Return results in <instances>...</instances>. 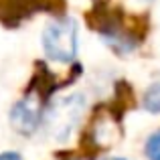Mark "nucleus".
<instances>
[{
    "label": "nucleus",
    "mask_w": 160,
    "mask_h": 160,
    "mask_svg": "<svg viewBox=\"0 0 160 160\" xmlns=\"http://www.w3.org/2000/svg\"><path fill=\"white\" fill-rule=\"evenodd\" d=\"M77 20L71 16H61V18L47 22L41 35L45 57L49 61L65 63V65L73 63L77 57Z\"/></svg>",
    "instance_id": "1"
},
{
    "label": "nucleus",
    "mask_w": 160,
    "mask_h": 160,
    "mask_svg": "<svg viewBox=\"0 0 160 160\" xmlns=\"http://www.w3.org/2000/svg\"><path fill=\"white\" fill-rule=\"evenodd\" d=\"M85 108V99L83 95H67L57 102H53L51 106L43 112V120L41 126L47 132L49 138H53L55 142H65L71 136V132L75 130L79 118Z\"/></svg>",
    "instance_id": "2"
},
{
    "label": "nucleus",
    "mask_w": 160,
    "mask_h": 160,
    "mask_svg": "<svg viewBox=\"0 0 160 160\" xmlns=\"http://www.w3.org/2000/svg\"><path fill=\"white\" fill-rule=\"evenodd\" d=\"M43 95L41 91L31 89L27 91L22 99L12 106L10 109V126L22 136H31L41 128V120H43Z\"/></svg>",
    "instance_id": "3"
},
{
    "label": "nucleus",
    "mask_w": 160,
    "mask_h": 160,
    "mask_svg": "<svg viewBox=\"0 0 160 160\" xmlns=\"http://www.w3.org/2000/svg\"><path fill=\"white\" fill-rule=\"evenodd\" d=\"M91 136L98 146H109L120 138V128L109 118V113H99L91 124Z\"/></svg>",
    "instance_id": "4"
},
{
    "label": "nucleus",
    "mask_w": 160,
    "mask_h": 160,
    "mask_svg": "<svg viewBox=\"0 0 160 160\" xmlns=\"http://www.w3.org/2000/svg\"><path fill=\"white\" fill-rule=\"evenodd\" d=\"M142 106H144V109L148 113H160V81L152 83V85L144 91Z\"/></svg>",
    "instance_id": "5"
},
{
    "label": "nucleus",
    "mask_w": 160,
    "mask_h": 160,
    "mask_svg": "<svg viewBox=\"0 0 160 160\" xmlns=\"http://www.w3.org/2000/svg\"><path fill=\"white\" fill-rule=\"evenodd\" d=\"M144 154L148 160H160V130L152 132L146 140V146H144Z\"/></svg>",
    "instance_id": "6"
},
{
    "label": "nucleus",
    "mask_w": 160,
    "mask_h": 160,
    "mask_svg": "<svg viewBox=\"0 0 160 160\" xmlns=\"http://www.w3.org/2000/svg\"><path fill=\"white\" fill-rule=\"evenodd\" d=\"M0 160H22V158H20V154H16V152H2L0 154Z\"/></svg>",
    "instance_id": "7"
},
{
    "label": "nucleus",
    "mask_w": 160,
    "mask_h": 160,
    "mask_svg": "<svg viewBox=\"0 0 160 160\" xmlns=\"http://www.w3.org/2000/svg\"><path fill=\"white\" fill-rule=\"evenodd\" d=\"M108 160H126V158H120V156H113V158H108Z\"/></svg>",
    "instance_id": "8"
}]
</instances>
